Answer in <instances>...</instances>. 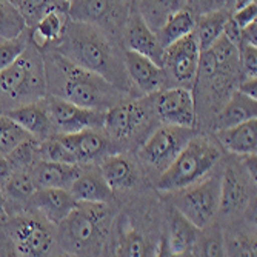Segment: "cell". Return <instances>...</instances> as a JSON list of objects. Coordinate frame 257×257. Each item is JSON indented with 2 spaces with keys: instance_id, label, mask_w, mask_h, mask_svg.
I'll use <instances>...</instances> for the list:
<instances>
[{
  "instance_id": "cell-1",
  "label": "cell",
  "mask_w": 257,
  "mask_h": 257,
  "mask_svg": "<svg viewBox=\"0 0 257 257\" xmlns=\"http://www.w3.org/2000/svg\"><path fill=\"white\" fill-rule=\"evenodd\" d=\"M114 40L105 31L68 17L60 39L50 50L57 51L77 66L105 77L123 92H130L133 85Z\"/></svg>"
},
{
  "instance_id": "cell-2",
  "label": "cell",
  "mask_w": 257,
  "mask_h": 257,
  "mask_svg": "<svg viewBox=\"0 0 257 257\" xmlns=\"http://www.w3.org/2000/svg\"><path fill=\"white\" fill-rule=\"evenodd\" d=\"M42 57L46 94L103 112L122 102V94H126L105 77L77 66L54 50L42 51Z\"/></svg>"
},
{
  "instance_id": "cell-3",
  "label": "cell",
  "mask_w": 257,
  "mask_h": 257,
  "mask_svg": "<svg viewBox=\"0 0 257 257\" xmlns=\"http://www.w3.org/2000/svg\"><path fill=\"white\" fill-rule=\"evenodd\" d=\"M109 220L108 203L79 202L73 211L56 225L59 246L74 255L99 254L108 234Z\"/></svg>"
},
{
  "instance_id": "cell-4",
  "label": "cell",
  "mask_w": 257,
  "mask_h": 257,
  "mask_svg": "<svg viewBox=\"0 0 257 257\" xmlns=\"http://www.w3.org/2000/svg\"><path fill=\"white\" fill-rule=\"evenodd\" d=\"M220 148L203 136H193L170 165L162 171L156 188L165 193H176L202 180L220 160Z\"/></svg>"
},
{
  "instance_id": "cell-5",
  "label": "cell",
  "mask_w": 257,
  "mask_h": 257,
  "mask_svg": "<svg viewBox=\"0 0 257 257\" xmlns=\"http://www.w3.org/2000/svg\"><path fill=\"white\" fill-rule=\"evenodd\" d=\"M45 96L46 79L42 51L30 40L25 51L0 73V100L14 103L13 108H16Z\"/></svg>"
},
{
  "instance_id": "cell-6",
  "label": "cell",
  "mask_w": 257,
  "mask_h": 257,
  "mask_svg": "<svg viewBox=\"0 0 257 257\" xmlns=\"http://www.w3.org/2000/svg\"><path fill=\"white\" fill-rule=\"evenodd\" d=\"M133 11V0H69L66 10L71 20L88 23L114 39H122V31Z\"/></svg>"
},
{
  "instance_id": "cell-7",
  "label": "cell",
  "mask_w": 257,
  "mask_h": 257,
  "mask_svg": "<svg viewBox=\"0 0 257 257\" xmlns=\"http://www.w3.org/2000/svg\"><path fill=\"white\" fill-rule=\"evenodd\" d=\"M173 206L197 229H205L219 213L220 177L211 176L176 191Z\"/></svg>"
},
{
  "instance_id": "cell-8",
  "label": "cell",
  "mask_w": 257,
  "mask_h": 257,
  "mask_svg": "<svg viewBox=\"0 0 257 257\" xmlns=\"http://www.w3.org/2000/svg\"><path fill=\"white\" fill-rule=\"evenodd\" d=\"M36 214L17 213L13 214L5 223L7 236L16 255H46L53 248L54 239L51 229L45 225V219L42 216L37 217Z\"/></svg>"
},
{
  "instance_id": "cell-9",
  "label": "cell",
  "mask_w": 257,
  "mask_h": 257,
  "mask_svg": "<svg viewBox=\"0 0 257 257\" xmlns=\"http://www.w3.org/2000/svg\"><path fill=\"white\" fill-rule=\"evenodd\" d=\"M193 136V128L163 125L150 134L140 148L139 156L148 165L162 168L163 171Z\"/></svg>"
},
{
  "instance_id": "cell-10",
  "label": "cell",
  "mask_w": 257,
  "mask_h": 257,
  "mask_svg": "<svg viewBox=\"0 0 257 257\" xmlns=\"http://www.w3.org/2000/svg\"><path fill=\"white\" fill-rule=\"evenodd\" d=\"M43 103L51 119L54 134L77 133L89 128H103L105 112L79 106L65 99L48 96L43 97Z\"/></svg>"
},
{
  "instance_id": "cell-11",
  "label": "cell",
  "mask_w": 257,
  "mask_h": 257,
  "mask_svg": "<svg viewBox=\"0 0 257 257\" xmlns=\"http://www.w3.org/2000/svg\"><path fill=\"white\" fill-rule=\"evenodd\" d=\"M199 57L200 48L197 39L194 33H190L167 46L162 68L167 73V77L176 80L179 86L190 89L196 82Z\"/></svg>"
},
{
  "instance_id": "cell-12",
  "label": "cell",
  "mask_w": 257,
  "mask_h": 257,
  "mask_svg": "<svg viewBox=\"0 0 257 257\" xmlns=\"http://www.w3.org/2000/svg\"><path fill=\"white\" fill-rule=\"evenodd\" d=\"M154 109L159 119L165 125L194 128L196 125V102L194 94L183 86L160 89L156 92Z\"/></svg>"
},
{
  "instance_id": "cell-13",
  "label": "cell",
  "mask_w": 257,
  "mask_h": 257,
  "mask_svg": "<svg viewBox=\"0 0 257 257\" xmlns=\"http://www.w3.org/2000/svg\"><path fill=\"white\" fill-rule=\"evenodd\" d=\"M148 120V109L142 102H119L105 112L103 130L109 139H130Z\"/></svg>"
},
{
  "instance_id": "cell-14",
  "label": "cell",
  "mask_w": 257,
  "mask_h": 257,
  "mask_svg": "<svg viewBox=\"0 0 257 257\" xmlns=\"http://www.w3.org/2000/svg\"><path fill=\"white\" fill-rule=\"evenodd\" d=\"M123 65L126 76L134 88H137L145 96L156 94L168 80L167 73L151 59L126 50L123 53Z\"/></svg>"
},
{
  "instance_id": "cell-15",
  "label": "cell",
  "mask_w": 257,
  "mask_h": 257,
  "mask_svg": "<svg viewBox=\"0 0 257 257\" xmlns=\"http://www.w3.org/2000/svg\"><path fill=\"white\" fill-rule=\"evenodd\" d=\"M122 42L125 43L126 50L142 54L162 66L165 48L160 45L156 31L148 27V23L140 17L139 13L133 11L130 16L122 31Z\"/></svg>"
},
{
  "instance_id": "cell-16",
  "label": "cell",
  "mask_w": 257,
  "mask_h": 257,
  "mask_svg": "<svg viewBox=\"0 0 257 257\" xmlns=\"http://www.w3.org/2000/svg\"><path fill=\"white\" fill-rule=\"evenodd\" d=\"M77 203L79 202L69 190L63 188H37L28 202L39 216L53 225L60 223L77 206Z\"/></svg>"
},
{
  "instance_id": "cell-17",
  "label": "cell",
  "mask_w": 257,
  "mask_h": 257,
  "mask_svg": "<svg viewBox=\"0 0 257 257\" xmlns=\"http://www.w3.org/2000/svg\"><path fill=\"white\" fill-rule=\"evenodd\" d=\"M60 142L69 150L77 163L89 162L103 154L109 145V136L103 128H89L77 133L54 134Z\"/></svg>"
},
{
  "instance_id": "cell-18",
  "label": "cell",
  "mask_w": 257,
  "mask_h": 257,
  "mask_svg": "<svg viewBox=\"0 0 257 257\" xmlns=\"http://www.w3.org/2000/svg\"><path fill=\"white\" fill-rule=\"evenodd\" d=\"M4 114L16 120L23 130L28 131L34 139L40 140V142L54 136V128L48 115V111H46V106L43 103V99L19 105L16 108L8 109Z\"/></svg>"
},
{
  "instance_id": "cell-19",
  "label": "cell",
  "mask_w": 257,
  "mask_h": 257,
  "mask_svg": "<svg viewBox=\"0 0 257 257\" xmlns=\"http://www.w3.org/2000/svg\"><path fill=\"white\" fill-rule=\"evenodd\" d=\"M80 171L82 167L79 163H62L51 160H39L30 170L37 188L63 190H69Z\"/></svg>"
},
{
  "instance_id": "cell-20",
  "label": "cell",
  "mask_w": 257,
  "mask_h": 257,
  "mask_svg": "<svg viewBox=\"0 0 257 257\" xmlns=\"http://www.w3.org/2000/svg\"><path fill=\"white\" fill-rule=\"evenodd\" d=\"M199 229L185 219L173 206L168 220V240L165 245V255H190L196 251L199 240Z\"/></svg>"
},
{
  "instance_id": "cell-21",
  "label": "cell",
  "mask_w": 257,
  "mask_h": 257,
  "mask_svg": "<svg viewBox=\"0 0 257 257\" xmlns=\"http://www.w3.org/2000/svg\"><path fill=\"white\" fill-rule=\"evenodd\" d=\"M257 117V103L254 99L242 94L240 91H232L226 103L217 111L213 119L214 131L236 126L242 122Z\"/></svg>"
},
{
  "instance_id": "cell-22",
  "label": "cell",
  "mask_w": 257,
  "mask_h": 257,
  "mask_svg": "<svg viewBox=\"0 0 257 257\" xmlns=\"http://www.w3.org/2000/svg\"><path fill=\"white\" fill-rule=\"evenodd\" d=\"M69 193L77 202L85 203H109L112 190L102 177L100 170H83L69 186Z\"/></svg>"
},
{
  "instance_id": "cell-23",
  "label": "cell",
  "mask_w": 257,
  "mask_h": 257,
  "mask_svg": "<svg viewBox=\"0 0 257 257\" xmlns=\"http://www.w3.org/2000/svg\"><path fill=\"white\" fill-rule=\"evenodd\" d=\"M219 144L232 154L248 156L257 150V119H249L236 126L216 131Z\"/></svg>"
},
{
  "instance_id": "cell-24",
  "label": "cell",
  "mask_w": 257,
  "mask_h": 257,
  "mask_svg": "<svg viewBox=\"0 0 257 257\" xmlns=\"http://www.w3.org/2000/svg\"><path fill=\"white\" fill-rule=\"evenodd\" d=\"M68 20V13L56 10L45 14L33 28H30V40L40 51L50 50L60 39Z\"/></svg>"
},
{
  "instance_id": "cell-25",
  "label": "cell",
  "mask_w": 257,
  "mask_h": 257,
  "mask_svg": "<svg viewBox=\"0 0 257 257\" xmlns=\"http://www.w3.org/2000/svg\"><path fill=\"white\" fill-rule=\"evenodd\" d=\"M246 185L234 167H228L220 179V205L219 211L225 214L237 213L246 205Z\"/></svg>"
},
{
  "instance_id": "cell-26",
  "label": "cell",
  "mask_w": 257,
  "mask_h": 257,
  "mask_svg": "<svg viewBox=\"0 0 257 257\" xmlns=\"http://www.w3.org/2000/svg\"><path fill=\"white\" fill-rule=\"evenodd\" d=\"M231 13L225 10H216V11H208L203 14L196 16L194 23V36L197 39L200 51L208 50L223 33L225 23L229 19Z\"/></svg>"
},
{
  "instance_id": "cell-27",
  "label": "cell",
  "mask_w": 257,
  "mask_h": 257,
  "mask_svg": "<svg viewBox=\"0 0 257 257\" xmlns=\"http://www.w3.org/2000/svg\"><path fill=\"white\" fill-rule=\"evenodd\" d=\"M196 16L188 8H180L170 14L167 20L156 30V36L163 48H167L176 40L194 31Z\"/></svg>"
},
{
  "instance_id": "cell-28",
  "label": "cell",
  "mask_w": 257,
  "mask_h": 257,
  "mask_svg": "<svg viewBox=\"0 0 257 257\" xmlns=\"http://www.w3.org/2000/svg\"><path fill=\"white\" fill-rule=\"evenodd\" d=\"M100 174L111 190H123L134 186L137 176L133 163L123 156H109L100 165Z\"/></svg>"
},
{
  "instance_id": "cell-29",
  "label": "cell",
  "mask_w": 257,
  "mask_h": 257,
  "mask_svg": "<svg viewBox=\"0 0 257 257\" xmlns=\"http://www.w3.org/2000/svg\"><path fill=\"white\" fill-rule=\"evenodd\" d=\"M134 11L140 14L151 30H157L170 14L186 8V0H133Z\"/></svg>"
},
{
  "instance_id": "cell-30",
  "label": "cell",
  "mask_w": 257,
  "mask_h": 257,
  "mask_svg": "<svg viewBox=\"0 0 257 257\" xmlns=\"http://www.w3.org/2000/svg\"><path fill=\"white\" fill-rule=\"evenodd\" d=\"M2 188L8 199V209L11 217L14 203H28L33 193L37 190V186L30 170H14L10 179L2 185Z\"/></svg>"
},
{
  "instance_id": "cell-31",
  "label": "cell",
  "mask_w": 257,
  "mask_h": 257,
  "mask_svg": "<svg viewBox=\"0 0 257 257\" xmlns=\"http://www.w3.org/2000/svg\"><path fill=\"white\" fill-rule=\"evenodd\" d=\"M30 28L17 5L10 0H0V39H14Z\"/></svg>"
},
{
  "instance_id": "cell-32",
  "label": "cell",
  "mask_w": 257,
  "mask_h": 257,
  "mask_svg": "<svg viewBox=\"0 0 257 257\" xmlns=\"http://www.w3.org/2000/svg\"><path fill=\"white\" fill-rule=\"evenodd\" d=\"M34 139L28 131L23 130L16 120L7 114H0V156H8L16 147Z\"/></svg>"
},
{
  "instance_id": "cell-33",
  "label": "cell",
  "mask_w": 257,
  "mask_h": 257,
  "mask_svg": "<svg viewBox=\"0 0 257 257\" xmlns=\"http://www.w3.org/2000/svg\"><path fill=\"white\" fill-rule=\"evenodd\" d=\"M17 8L25 19L28 28H33L45 14L56 10L66 11L68 2L66 0H19Z\"/></svg>"
},
{
  "instance_id": "cell-34",
  "label": "cell",
  "mask_w": 257,
  "mask_h": 257,
  "mask_svg": "<svg viewBox=\"0 0 257 257\" xmlns=\"http://www.w3.org/2000/svg\"><path fill=\"white\" fill-rule=\"evenodd\" d=\"M39 144L40 140L30 139L16 147L8 156H5L10 160L13 170H31V167L40 160Z\"/></svg>"
},
{
  "instance_id": "cell-35",
  "label": "cell",
  "mask_w": 257,
  "mask_h": 257,
  "mask_svg": "<svg viewBox=\"0 0 257 257\" xmlns=\"http://www.w3.org/2000/svg\"><path fill=\"white\" fill-rule=\"evenodd\" d=\"M30 30L14 39H0V73L7 69L28 46Z\"/></svg>"
},
{
  "instance_id": "cell-36",
  "label": "cell",
  "mask_w": 257,
  "mask_h": 257,
  "mask_svg": "<svg viewBox=\"0 0 257 257\" xmlns=\"http://www.w3.org/2000/svg\"><path fill=\"white\" fill-rule=\"evenodd\" d=\"M40 160H51V162H62V163H77L76 157L69 153V150L60 142L56 136L42 140L39 144Z\"/></svg>"
},
{
  "instance_id": "cell-37",
  "label": "cell",
  "mask_w": 257,
  "mask_h": 257,
  "mask_svg": "<svg viewBox=\"0 0 257 257\" xmlns=\"http://www.w3.org/2000/svg\"><path fill=\"white\" fill-rule=\"evenodd\" d=\"M150 243L145 240L144 236H140L136 231H126L123 237L119 242V246L115 248L117 255H154Z\"/></svg>"
},
{
  "instance_id": "cell-38",
  "label": "cell",
  "mask_w": 257,
  "mask_h": 257,
  "mask_svg": "<svg viewBox=\"0 0 257 257\" xmlns=\"http://www.w3.org/2000/svg\"><path fill=\"white\" fill-rule=\"evenodd\" d=\"M239 65L245 77H255L257 74V46L248 43H239Z\"/></svg>"
},
{
  "instance_id": "cell-39",
  "label": "cell",
  "mask_w": 257,
  "mask_h": 257,
  "mask_svg": "<svg viewBox=\"0 0 257 257\" xmlns=\"http://www.w3.org/2000/svg\"><path fill=\"white\" fill-rule=\"evenodd\" d=\"M232 5H234V0H186V8L194 16L216 10H225L228 13H232Z\"/></svg>"
},
{
  "instance_id": "cell-40",
  "label": "cell",
  "mask_w": 257,
  "mask_h": 257,
  "mask_svg": "<svg viewBox=\"0 0 257 257\" xmlns=\"http://www.w3.org/2000/svg\"><path fill=\"white\" fill-rule=\"evenodd\" d=\"M196 252H199V255H225V242L219 232H209L205 236L200 248H197Z\"/></svg>"
},
{
  "instance_id": "cell-41",
  "label": "cell",
  "mask_w": 257,
  "mask_h": 257,
  "mask_svg": "<svg viewBox=\"0 0 257 257\" xmlns=\"http://www.w3.org/2000/svg\"><path fill=\"white\" fill-rule=\"evenodd\" d=\"M255 17H257V5H255V2H251V4H248V5H245V7L239 8V10H234L231 13V19L234 20L240 28L246 27L248 23H251V22H254Z\"/></svg>"
},
{
  "instance_id": "cell-42",
  "label": "cell",
  "mask_w": 257,
  "mask_h": 257,
  "mask_svg": "<svg viewBox=\"0 0 257 257\" xmlns=\"http://www.w3.org/2000/svg\"><path fill=\"white\" fill-rule=\"evenodd\" d=\"M240 43L254 45L257 43V22H251L246 27L240 28Z\"/></svg>"
},
{
  "instance_id": "cell-43",
  "label": "cell",
  "mask_w": 257,
  "mask_h": 257,
  "mask_svg": "<svg viewBox=\"0 0 257 257\" xmlns=\"http://www.w3.org/2000/svg\"><path fill=\"white\" fill-rule=\"evenodd\" d=\"M239 91L242 94L251 97V99H257V79L255 77H245L242 80V83L239 85Z\"/></svg>"
},
{
  "instance_id": "cell-44",
  "label": "cell",
  "mask_w": 257,
  "mask_h": 257,
  "mask_svg": "<svg viewBox=\"0 0 257 257\" xmlns=\"http://www.w3.org/2000/svg\"><path fill=\"white\" fill-rule=\"evenodd\" d=\"M13 167H11V163L7 157H2L0 156V186H2L8 179L10 176L13 174Z\"/></svg>"
},
{
  "instance_id": "cell-45",
  "label": "cell",
  "mask_w": 257,
  "mask_h": 257,
  "mask_svg": "<svg viewBox=\"0 0 257 257\" xmlns=\"http://www.w3.org/2000/svg\"><path fill=\"white\" fill-rule=\"evenodd\" d=\"M10 219V209H8V199L4 193V188L0 186V225H5Z\"/></svg>"
},
{
  "instance_id": "cell-46",
  "label": "cell",
  "mask_w": 257,
  "mask_h": 257,
  "mask_svg": "<svg viewBox=\"0 0 257 257\" xmlns=\"http://www.w3.org/2000/svg\"><path fill=\"white\" fill-rule=\"evenodd\" d=\"M245 160H243V168L246 170L248 176L251 180L255 182V154H248V156H243Z\"/></svg>"
},
{
  "instance_id": "cell-47",
  "label": "cell",
  "mask_w": 257,
  "mask_h": 257,
  "mask_svg": "<svg viewBox=\"0 0 257 257\" xmlns=\"http://www.w3.org/2000/svg\"><path fill=\"white\" fill-rule=\"evenodd\" d=\"M10 2H11V4H14V5H17V4H19V0H10Z\"/></svg>"
},
{
  "instance_id": "cell-48",
  "label": "cell",
  "mask_w": 257,
  "mask_h": 257,
  "mask_svg": "<svg viewBox=\"0 0 257 257\" xmlns=\"http://www.w3.org/2000/svg\"><path fill=\"white\" fill-rule=\"evenodd\" d=\"M66 2H69V0H66Z\"/></svg>"
}]
</instances>
